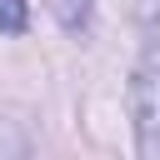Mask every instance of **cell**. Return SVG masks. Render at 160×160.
Wrapping results in <instances>:
<instances>
[{"instance_id": "1", "label": "cell", "mask_w": 160, "mask_h": 160, "mask_svg": "<svg viewBox=\"0 0 160 160\" xmlns=\"http://www.w3.org/2000/svg\"><path fill=\"white\" fill-rule=\"evenodd\" d=\"M130 130H135V150L140 160H160V40H150L130 70Z\"/></svg>"}, {"instance_id": "2", "label": "cell", "mask_w": 160, "mask_h": 160, "mask_svg": "<svg viewBox=\"0 0 160 160\" xmlns=\"http://www.w3.org/2000/svg\"><path fill=\"white\" fill-rule=\"evenodd\" d=\"M45 5L55 10V20L65 30H85L90 25V0H45Z\"/></svg>"}, {"instance_id": "3", "label": "cell", "mask_w": 160, "mask_h": 160, "mask_svg": "<svg viewBox=\"0 0 160 160\" xmlns=\"http://www.w3.org/2000/svg\"><path fill=\"white\" fill-rule=\"evenodd\" d=\"M30 25V5L25 0H0V35H25Z\"/></svg>"}]
</instances>
